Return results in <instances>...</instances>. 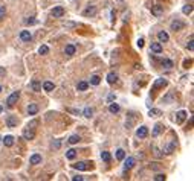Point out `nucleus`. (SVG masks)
Returning a JSON list of instances; mask_svg holds the SVG:
<instances>
[{
    "mask_svg": "<svg viewBox=\"0 0 194 181\" xmlns=\"http://www.w3.org/2000/svg\"><path fill=\"white\" fill-rule=\"evenodd\" d=\"M72 167H73V169H77V170H89L90 167H92V163H87V161H78V163L72 164Z\"/></svg>",
    "mask_w": 194,
    "mask_h": 181,
    "instance_id": "nucleus-1",
    "label": "nucleus"
},
{
    "mask_svg": "<svg viewBox=\"0 0 194 181\" xmlns=\"http://www.w3.org/2000/svg\"><path fill=\"white\" fill-rule=\"evenodd\" d=\"M19 98H20V92H14L8 98V100H6V105L8 106H14L15 104H17V100H19Z\"/></svg>",
    "mask_w": 194,
    "mask_h": 181,
    "instance_id": "nucleus-2",
    "label": "nucleus"
},
{
    "mask_svg": "<svg viewBox=\"0 0 194 181\" xmlns=\"http://www.w3.org/2000/svg\"><path fill=\"white\" fill-rule=\"evenodd\" d=\"M151 14L154 17H160L164 14V6L162 5H154V6H151Z\"/></svg>",
    "mask_w": 194,
    "mask_h": 181,
    "instance_id": "nucleus-3",
    "label": "nucleus"
},
{
    "mask_svg": "<svg viewBox=\"0 0 194 181\" xmlns=\"http://www.w3.org/2000/svg\"><path fill=\"white\" fill-rule=\"evenodd\" d=\"M184 28H185V23H184V21L174 20L173 23H171V31H174V32H177V31H182Z\"/></svg>",
    "mask_w": 194,
    "mask_h": 181,
    "instance_id": "nucleus-4",
    "label": "nucleus"
},
{
    "mask_svg": "<svg viewBox=\"0 0 194 181\" xmlns=\"http://www.w3.org/2000/svg\"><path fill=\"white\" fill-rule=\"evenodd\" d=\"M167 84H168V81H167V79H164V78H159V79H156V81H154V84H153V90L162 88V87H165Z\"/></svg>",
    "mask_w": 194,
    "mask_h": 181,
    "instance_id": "nucleus-5",
    "label": "nucleus"
},
{
    "mask_svg": "<svg viewBox=\"0 0 194 181\" xmlns=\"http://www.w3.org/2000/svg\"><path fill=\"white\" fill-rule=\"evenodd\" d=\"M134 163H136V160H134L133 157H128L125 161H124V170H130L134 166Z\"/></svg>",
    "mask_w": 194,
    "mask_h": 181,
    "instance_id": "nucleus-6",
    "label": "nucleus"
},
{
    "mask_svg": "<svg viewBox=\"0 0 194 181\" xmlns=\"http://www.w3.org/2000/svg\"><path fill=\"white\" fill-rule=\"evenodd\" d=\"M86 17H92V15L96 14V6H93V5H89L87 8L84 9V12H83Z\"/></svg>",
    "mask_w": 194,
    "mask_h": 181,
    "instance_id": "nucleus-7",
    "label": "nucleus"
},
{
    "mask_svg": "<svg viewBox=\"0 0 194 181\" xmlns=\"http://www.w3.org/2000/svg\"><path fill=\"white\" fill-rule=\"evenodd\" d=\"M136 136H138L139 138H145V137L148 136V128H147V126H141V128H138Z\"/></svg>",
    "mask_w": 194,
    "mask_h": 181,
    "instance_id": "nucleus-8",
    "label": "nucleus"
},
{
    "mask_svg": "<svg viewBox=\"0 0 194 181\" xmlns=\"http://www.w3.org/2000/svg\"><path fill=\"white\" fill-rule=\"evenodd\" d=\"M23 137H25V140H32V138L35 137V131L31 129V128H28V129L23 131Z\"/></svg>",
    "mask_w": 194,
    "mask_h": 181,
    "instance_id": "nucleus-9",
    "label": "nucleus"
},
{
    "mask_svg": "<svg viewBox=\"0 0 194 181\" xmlns=\"http://www.w3.org/2000/svg\"><path fill=\"white\" fill-rule=\"evenodd\" d=\"M53 17H63L64 15V8L63 6H55L52 9V12H51Z\"/></svg>",
    "mask_w": 194,
    "mask_h": 181,
    "instance_id": "nucleus-10",
    "label": "nucleus"
},
{
    "mask_svg": "<svg viewBox=\"0 0 194 181\" xmlns=\"http://www.w3.org/2000/svg\"><path fill=\"white\" fill-rule=\"evenodd\" d=\"M174 149H176V140L170 142L168 145L164 148V152H165V154H173V152H174Z\"/></svg>",
    "mask_w": 194,
    "mask_h": 181,
    "instance_id": "nucleus-11",
    "label": "nucleus"
},
{
    "mask_svg": "<svg viewBox=\"0 0 194 181\" xmlns=\"http://www.w3.org/2000/svg\"><path fill=\"white\" fill-rule=\"evenodd\" d=\"M20 40H21V41H26V43L31 41V40H32L31 32H29V31H21V32H20Z\"/></svg>",
    "mask_w": 194,
    "mask_h": 181,
    "instance_id": "nucleus-12",
    "label": "nucleus"
},
{
    "mask_svg": "<svg viewBox=\"0 0 194 181\" xmlns=\"http://www.w3.org/2000/svg\"><path fill=\"white\" fill-rule=\"evenodd\" d=\"M2 143L5 146H8V148H11L14 145V137L12 136H5V138H2Z\"/></svg>",
    "mask_w": 194,
    "mask_h": 181,
    "instance_id": "nucleus-13",
    "label": "nucleus"
},
{
    "mask_svg": "<svg viewBox=\"0 0 194 181\" xmlns=\"http://www.w3.org/2000/svg\"><path fill=\"white\" fill-rule=\"evenodd\" d=\"M29 163L31 164H40L41 163V155L40 154H32L31 158H29Z\"/></svg>",
    "mask_w": 194,
    "mask_h": 181,
    "instance_id": "nucleus-14",
    "label": "nucleus"
},
{
    "mask_svg": "<svg viewBox=\"0 0 194 181\" xmlns=\"http://www.w3.org/2000/svg\"><path fill=\"white\" fill-rule=\"evenodd\" d=\"M185 119H186V111L180 110L179 113L176 114V122H177V123H182V122H184Z\"/></svg>",
    "mask_w": 194,
    "mask_h": 181,
    "instance_id": "nucleus-15",
    "label": "nucleus"
},
{
    "mask_svg": "<svg viewBox=\"0 0 194 181\" xmlns=\"http://www.w3.org/2000/svg\"><path fill=\"white\" fill-rule=\"evenodd\" d=\"M28 113H29V116L37 114V113H38V105H37V104H29L28 105Z\"/></svg>",
    "mask_w": 194,
    "mask_h": 181,
    "instance_id": "nucleus-16",
    "label": "nucleus"
},
{
    "mask_svg": "<svg viewBox=\"0 0 194 181\" xmlns=\"http://www.w3.org/2000/svg\"><path fill=\"white\" fill-rule=\"evenodd\" d=\"M158 38H159V43H167L170 40V37H168V34H167L165 31H160L158 34Z\"/></svg>",
    "mask_w": 194,
    "mask_h": 181,
    "instance_id": "nucleus-17",
    "label": "nucleus"
},
{
    "mask_svg": "<svg viewBox=\"0 0 194 181\" xmlns=\"http://www.w3.org/2000/svg\"><path fill=\"white\" fill-rule=\"evenodd\" d=\"M31 88L34 90L35 93H38V92H41V84H40V81H37V79H34V81L31 82Z\"/></svg>",
    "mask_w": 194,
    "mask_h": 181,
    "instance_id": "nucleus-18",
    "label": "nucleus"
},
{
    "mask_svg": "<svg viewBox=\"0 0 194 181\" xmlns=\"http://www.w3.org/2000/svg\"><path fill=\"white\" fill-rule=\"evenodd\" d=\"M6 125L9 128H14L15 125H17V117H15V116H9L6 119Z\"/></svg>",
    "mask_w": 194,
    "mask_h": 181,
    "instance_id": "nucleus-19",
    "label": "nucleus"
},
{
    "mask_svg": "<svg viewBox=\"0 0 194 181\" xmlns=\"http://www.w3.org/2000/svg\"><path fill=\"white\" fill-rule=\"evenodd\" d=\"M133 123H134V114L130 113V114L127 116V120H125V128H132Z\"/></svg>",
    "mask_w": 194,
    "mask_h": 181,
    "instance_id": "nucleus-20",
    "label": "nucleus"
},
{
    "mask_svg": "<svg viewBox=\"0 0 194 181\" xmlns=\"http://www.w3.org/2000/svg\"><path fill=\"white\" fill-rule=\"evenodd\" d=\"M116 81H118V75L116 73L110 72L109 75H107V82H109V84H115Z\"/></svg>",
    "mask_w": 194,
    "mask_h": 181,
    "instance_id": "nucleus-21",
    "label": "nucleus"
},
{
    "mask_svg": "<svg viewBox=\"0 0 194 181\" xmlns=\"http://www.w3.org/2000/svg\"><path fill=\"white\" fill-rule=\"evenodd\" d=\"M151 52L160 53L162 52V44H160V43H151Z\"/></svg>",
    "mask_w": 194,
    "mask_h": 181,
    "instance_id": "nucleus-22",
    "label": "nucleus"
},
{
    "mask_svg": "<svg viewBox=\"0 0 194 181\" xmlns=\"http://www.w3.org/2000/svg\"><path fill=\"white\" fill-rule=\"evenodd\" d=\"M64 52H66V55H69V56L75 55V46L73 44H67L66 49H64Z\"/></svg>",
    "mask_w": 194,
    "mask_h": 181,
    "instance_id": "nucleus-23",
    "label": "nucleus"
},
{
    "mask_svg": "<svg viewBox=\"0 0 194 181\" xmlns=\"http://www.w3.org/2000/svg\"><path fill=\"white\" fill-rule=\"evenodd\" d=\"M162 131H164V126L160 125V123L154 125V129H153V136H154V137H158V136H159V134H160V132H162Z\"/></svg>",
    "mask_w": 194,
    "mask_h": 181,
    "instance_id": "nucleus-24",
    "label": "nucleus"
},
{
    "mask_svg": "<svg viewBox=\"0 0 194 181\" xmlns=\"http://www.w3.org/2000/svg\"><path fill=\"white\" fill-rule=\"evenodd\" d=\"M119 105H118V104H110V106H109V111H110V113L112 114H116V113H119Z\"/></svg>",
    "mask_w": 194,
    "mask_h": 181,
    "instance_id": "nucleus-25",
    "label": "nucleus"
},
{
    "mask_svg": "<svg viewBox=\"0 0 194 181\" xmlns=\"http://www.w3.org/2000/svg\"><path fill=\"white\" fill-rule=\"evenodd\" d=\"M101 158H102V161H106V163H110V160H112V155H110V152H101Z\"/></svg>",
    "mask_w": 194,
    "mask_h": 181,
    "instance_id": "nucleus-26",
    "label": "nucleus"
},
{
    "mask_svg": "<svg viewBox=\"0 0 194 181\" xmlns=\"http://www.w3.org/2000/svg\"><path fill=\"white\" fill-rule=\"evenodd\" d=\"M63 28H66V29H75V28H77V23H75V21H64Z\"/></svg>",
    "mask_w": 194,
    "mask_h": 181,
    "instance_id": "nucleus-27",
    "label": "nucleus"
},
{
    "mask_svg": "<svg viewBox=\"0 0 194 181\" xmlns=\"http://www.w3.org/2000/svg\"><path fill=\"white\" fill-rule=\"evenodd\" d=\"M43 90H45V92H52V90H53V84L51 81H46L45 84H43Z\"/></svg>",
    "mask_w": 194,
    "mask_h": 181,
    "instance_id": "nucleus-28",
    "label": "nucleus"
},
{
    "mask_svg": "<svg viewBox=\"0 0 194 181\" xmlns=\"http://www.w3.org/2000/svg\"><path fill=\"white\" fill-rule=\"evenodd\" d=\"M87 87H89V84L86 82V81H81V82H78V85H77L78 92H84V90H87Z\"/></svg>",
    "mask_w": 194,
    "mask_h": 181,
    "instance_id": "nucleus-29",
    "label": "nucleus"
},
{
    "mask_svg": "<svg viewBox=\"0 0 194 181\" xmlns=\"http://www.w3.org/2000/svg\"><path fill=\"white\" fill-rule=\"evenodd\" d=\"M151 117H159L160 114H162V111L158 110V108H150V113H148Z\"/></svg>",
    "mask_w": 194,
    "mask_h": 181,
    "instance_id": "nucleus-30",
    "label": "nucleus"
},
{
    "mask_svg": "<svg viewBox=\"0 0 194 181\" xmlns=\"http://www.w3.org/2000/svg\"><path fill=\"white\" fill-rule=\"evenodd\" d=\"M182 12H184L185 15H190L193 12V5H185V6L182 8Z\"/></svg>",
    "mask_w": 194,
    "mask_h": 181,
    "instance_id": "nucleus-31",
    "label": "nucleus"
},
{
    "mask_svg": "<svg viewBox=\"0 0 194 181\" xmlns=\"http://www.w3.org/2000/svg\"><path fill=\"white\" fill-rule=\"evenodd\" d=\"M83 113H84V117H87V119H90V117H92V114H93V110L90 108V106H86Z\"/></svg>",
    "mask_w": 194,
    "mask_h": 181,
    "instance_id": "nucleus-32",
    "label": "nucleus"
},
{
    "mask_svg": "<svg viewBox=\"0 0 194 181\" xmlns=\"http://www.w3.org/2000/svg\"><path fill=\"white\" fill-rule=\"evenodd\" d=\"M80 140H81V138H80V136H71L67 142L71 143V145H77V143H78Z\"/></svg>",
    "mask_w": 194,
    "mask_h": 181,
    "instance_id": "nucleus-33",
    "label": "nucleus"
},
{
    "mask_svg": "<svg viewBox=\"0 0 194 181\" xmlns=\"http://www.w3.org/2000/svg\"><path fill=\"white\" fill-rule=\"evenodd\" d=\"M66 157L69 160H73L75 157H77V151H75V149H69V151L66 152Z\"/></svg>",
    "mask_w": 194,
    "mask_h": 181,
    "instance_id": "nucleus-34",
    "label": "nucleus"
},
{
    "mask_svg": "<svg viewBox=\"0 0 194 181\" xmlns=\"http://www.w3.org/2000/svg\"><path fill=\"white\" fill-rule=\"evenodd\" d=\"M162 66L165 68H171V67H174V64H173L171 60H162Z\"/></svg>",
    "mask_w": 194,
    "mask_h": 181,
    "instance_id": "nucleus-35",
    "label": "nucleus"
},
{
    "mask_svg": "<svg viewBox=\"0 0 194 181\" xmlns=\"http://www.w3.org/2000/svg\"><path fill=\"white\" fill-rule=\"evenodd\" d=\"M116 158L118 160H124L125 158V151H124V149H118L116 151Z\"/></svg>",
    "mask_w": 194,
    "mask_h": 181,
    "instance_id": "nucleus-36",
    "label": "nucleus"
},
{
    "mask_svg": "<svg viewBox=\"0 0 194 181\" xmlns=\"http://www.w3.org/2000/svg\"><path fill=\"white\" fill-rule=\"evenodd\" d=\"M38 53H40V55H47V53H49V47L43 44L40 49H38Z\"/></svg>",
    "mask_w": 194,
    "mask_h": 181,
    "instance_id": "nucleus-37",
    "label": "nucleus"
},
{
    "mask_svg": "<svg viewBox=\"0 0 194 181\" xmlns=\"http://www.w3.org/2000/svg\"><path fill=\"white\" fill-rule=\"evenodd\" d=\"M99 82H101V78H99V76H96V75L90 78V84H92V85H98Z\"/></svg>",
    "mask_w": 194,
    "mask_h": 181,
    "instance_id": "nucleus-38",
    "label": "nucleus"
},
{
    "mask_svg": "<svg viewBox=\"0 0 194 181\" xmlns=\"http://www.w3.org/2000/svg\"><path fill=\"white\" fill-rule=\"evenodd\" d=\"M193 43H194V40H193V37H191L190 41H188V44H186V47H188V50H190V52L194 50V44H193Z\"/></svg>",
    "mask_w": 194,
    "mask_h": 181,
    "instance_id": "nucleus-39",
    "label": "nucleus"
},
{
    "mask_svg": "<svg viewBox=\"0 0 194 181\" xmlns=\"http://www.w3.org/2000/svg\"><path fill=\"white\" fill-rule=\"evenodd\" d=\"M23 23H25V24H35V23H37V20L31 17V18H26V20H23Z\"/></svg>",
    "mask_w": 194,
    "mask_h": 181,
    "instance_id": "nucleus-40",
    "label": "nucleus"
},
{
    "mask_svg": "<svg viewBox=\"0 0 194 181\" xmlns=\"http://www.w3.org/2000/svg\"><path fill=\"white\" fill-rule=\"evenodd\" d=\"M165 174H158V175H156V177H154V180L156 181H165Z\"/></svg>",
    "mask_w": 194,
    "mask_h": 181,
    "instance_id": "nucleus-41",
    "label": "nucleus"
},
{
    "mask_svg": "<svg viewBox=\"0 0 194 181\" xmlns=\"http://www.w3.org/2000/svg\"><path fill=\"white\" fill-rule=\"evenodd\" d=\"M5 14H6V8H5V6H0V21H2V18L5 17Z\"/></svg>",
    "mask_w": 194,
    "mask_h": 181,
    "instance_id": "nucleus-42",
    "label": "nucleus"
},
{
    "mask_svg": "<svg viewBox=\"0 0 194 181\" xmlns=\"http://www.w3.org/2000/svg\"><path fill=\"white\" fill-rule=\"evenodd\" d=\"M60 146H61V140H55V142L52 143V148H53V149H58Z\"/></svg>",
    "mask_w": 194,
    "mask_h": 181,
    "instance_id": "nucleus-43",
    "label": "nucleus"
},
{
    "mask_svg": "<svg viewBox=\"0 0 194 181\" xmlns=\"http://www.w3.org/2000/svg\"><path fill=\"white\" fill-rule=\"evenodd\" d=\"M136 44H138V47H139V49H142V47H144V38H139Z\"/></svg>",
    "mask_w": 194,
    "mask_h": 181,
    "instance_id": "nucleus-44",
    "label": "nucleus"
},
{
    "mask_svg": "<svg viewBox=\"0 0 194 181\" xmlns=\"http://www.w3.org/2000/svg\"><path fill=\"white\" fill-rule=\"evenodd\" d=\"M171 99H173V94H171V93H170L168 96H165V98H164L162 100H164V102H170V100H171Z\"/></svg>",
    "mask_w": 194,
    "mask_h": 181,
    "instance_id": "nucleus-45",
    "label": "nucleus"
},
{
    "mask_svg": "<svg viewBox=\"0 0 194 181\" xmlns=\"http://www.w3.org/2000/svg\"><path fill=\"white\" fill-rule=\"evenodd\" d=\"M37 123H38V122H37V120H32L31 123L28 125V128H31V129H34V126H37Z\"/></svg>",
    "mask_w": 194,
    "mask_h": 181,
    "instance_id": "nucleus-46",
    "label": "nucleus"
},
{
    "mask_svg": "<svg viewBox=\"0 0 194 181\" xmlns=\"http://www.w3.org/2000/svg\"><path fill=\"white\" fill-rule=\"evenodd\" d=\"M153 151H154V154H156V157H162V154H160V151H159V149L156 148V146L153 148Z\"/></svg>",
    "mask_w": 194,
    "mask_h": 181,
    "instance_id": "nucleus-47",
    "label": "nucleus"
},
{
    "mask_svg": "<svg viewBox=\"0 0 194 181\" xmlns=\"http://www.w3.org/2000/svg\"><path fill=\"white\" fill-rule=\"evenodd\" d=\"M84 178L83 177H80V175H78V177H72V181H83Z\"/></svg>",
    "mask_w": 194,
    "mask_h": 181,
    "instance_id": "nucleus-48",
    "label": "nucleus"
},
{
    "mask_svg": "<svg viewBox=\"0 0 194 181\" xmlns=\"http://www.w3.org/2000/svg\"><path fill=\"white\" fill-rule=\"evenodd\" d=\"M113 99H115V94H109V102H112Z\"/></svg>",
    "mask_w": 194,
    "mask_h": 181,
    "instance_id": "nucleus-49",
    "label": "nucleus"
},
{
    "mask_svg": "<svg viewBox=\"0 0 194 181\" xmlns=\"http://www.w3.org/2000/svg\"><path fill=\"white\" fill-rule=\"evenodd\" d=\"M3 75H5V70H3L2 67H0V76H3Z\"/></svg>",
    "mask_w": 194,
    "mask_h": 181,
    "instance_id": "nucleus-50",
    "label": "nucleus"
},
{
    "mask_svg": "<svg viewBox=\"0 0 194 181\" xmlns=\"http://www.w3.org/2000/svg\"><path fill=\"white\" fill-rule=\"evenodd\" d=\"M2 111H3V106H2V105H0V113H2Z\"/></svg>",
    "mask_w": 194,
    "mask_h": 181,
    "instance_id": "nucleus-51",
    "label": "nucleus"
},
{
    "mask_svg": "<svg viewBox=\"0 0 194 181\" xmlns=\"http://www.w3.org/2000/svg\"><path fill=\"white\" fill-rule=\"evenodd\" d=\"M0 145H2V137H0Z\"/></svg>",
    "mask_w": 194,
    "mask_h": 181,
    "instance_id": "nucleus-52",
    "label": "nucleus"
},
{
    "mask_svg": "<svg viewBox=\"0 0 194 181\" xmlns=\"http://www.w3.org/2000/svg\"><path fill=\"white\" fill-rule=\"evenodd\" d=\"M0 92H2V85H0Z\"/></svg>",
    "mask_w": 194,
    "mask_h": 181,
    "instance_id": "nucleus-53",
    "label": "nucleus"
}]
</instances>
